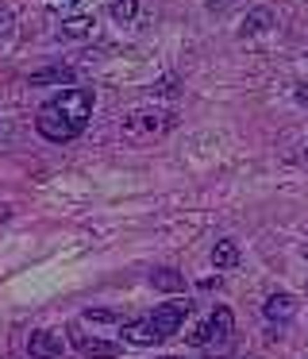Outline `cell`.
Wrapping results in <instances>:
<instances>
[{"label": "cell", "instance_id": "1", "mask_svg": "<svg viewBox=\"0 0 308 359\" xmlns=\"http://www.w3.org/2000/svg\"><path fill=\"white\" fill-rule=\"evenodd\" d=\"M169 128H174V116H169V112H131L120 124V132H123V140H131V143H150V140H158V135H166Z\"/></svg>", "mask_w": 308, "mask_h": 359}, {"label": "cell", "instance_id": "2", "mask_svg": "<svg viewBox=\"0 0 308 359\" xmlns=\"http://www.w3.org/2000/svg\"><path fill=\"white\" fill-rule=\"evenodd\" d=\"M92 104H97V101H92L89 89H62V93L50 101V109L58 112L62 120H69V124H74L77 132H81L85 120L92 116Z\"/></svg>", "mask_w": 308, "mask_h": 359}, {"label": "cell", "instance_id": "3", "mask_svg": "<svg viewBox=\"0 0 308 359\" xmlns=\"http://www.w3.org/2000/svg\"><path fill=\"white\" fill-rule=\"evenodd\" d=\"M35 128H38V135H43V140H50V143H69V140H74V135H81V132H77L74 124H69V120H62L58 112L50 109V104H46L43 112H38Z\"/></svg>", "mask_w": 308, "mask_h": 359}, {"label": "cell", "instance_id": "4", "mask_svg": "<svg viewBox=\"0 0 308 359\" xmlns=\"http://www.w3.org/2000/svg\"><path fill=\"white\" fill-rule=\"evenodd\" d=\"M189 313H192L189 302H169V305H158V309L150 313V320H154V328L162 332V340H166V336H174L177 328L185 325V317H189Z\"/></svg>", "mask_w": 308, "mask_h": 359}, {"label": "cell", "instance_id": "5", "mask_svg": "<svg viewBox=\"0 0 308 359\" xmlns=\"http://www.w3.org/2000/svg\"><path fill=\"white\" fill-rule=\"evenodd\" d=\"M62 332H50V328H38V332H31L27 340V351L31 359H58L62 355Z\"/></svg>", "mask_w": 308, "mask_h": 359}, {"label": "cell", "instance_id": "6", "mask_svg": "<svg viewBox=\"0 0 308 359\" xmlns=\"http://www.w3.org/2000/svg\"><path fill=\"white\" fill-rule=\"evenodd\" d=\"M208 328H212V336H216V348H220V351H227L231 332H235V317H231V309H227V305H216V309H212V317H208ZM208 348H212V344H208Z\"/></svg>", "mask_w": 308, "mask_h": 359}, {"label": "cell", "instance_id": "7", "mask_svg": "<svg viewBox=\"0 0 308 359\" xmlns=\"http://www.w3.org/2000/svg\"><path fill=\"white\" fill-rule=\"evenodd\" d=\"M77 351H81L85 359H115L120 355V344L112 340H100V336H77Z\"/></svg>", "mask_w": 308, "mask_h": 359}, {"label": "cell", "instance_id": "8", "mask_svg": "<svg viewBox=\"0 0 308 359\" xmlns=\"http://www.w3.org/2000/svg\"><path fill=\"white\" fill-rule=\"evenodd\" d=\"M120 332L127 336L131 344H143V348H146V344H158V340H162V332H158V328H154V320H150V317H139V320H123V328H120Z\"/></svg>", "mask_w": 308, "mask_h": 359}, {"label": "cell", "instance_id": "9", "mask_svg": "<svg viewBox=\"0 0 308 359\" xmlns=\"http://www.w3.org/2000/svg\"><path fill=\"white\" fill-rule=\"evenodd\" d=\"M77 70L74 66H43V70L31 74V86L43 89V86H74Z\"/></svg>", "mask_w": 308, "mask_h": 359}, {"label": "cell", "instance_id": "10", "mask_svg": "<svg viewBox=\"0 0 308 359\" xmlns=\"http://www.w3.org/2000/svg\"><path fill=\"white\" fill-rule=\"evenodd\" d=\"M262 313H266L270 320H289L293 313H297V297L293 294H270L266 305H262Z\"/></svg>", "mask_w": 308, "mask_h": 359}, {"label": "cell", "instance_id": "11", "mask_svg": "<svg viewBox=\"0 0 308 359\" xmlns=\"http://www.w3.org/2000/svg\"><path fill=\"white\" fill-rule=\"evenodd\" d=\"M274 27V12L270 8H251L243 16V24H239V35H262Z\"/></svg>", "mask_w": 308, "mask_h": 359}, {"label": "cell", "instance_id": "12", "mask_svg": "<svg viewBox=\"0 0 308 359\" xmlns=\"http://www.w3.org/2000/svg\"><path fill=\"white\" fill-rule=\"evenodd\" d=\"M150 282H154V290H166V294H177V290H185V278L174 271V266H162V271H154Z\"/></svg>", "mask_w": 308, "mask_h": 359}, {"label": "cell", "instance_id": "13", "mask_svg": "<svg viewBox=\"0 0 308 359\" xmlns=\"http://www.w3.org/2000/svg\"><path fill=\"white\" fill-rule=\"evenodd\" d=\"M212 263L220 266V271L235 266V263H239V243H235V240H220V243L212 248Z\"/></svg>", "mask_w": 308, "mask_h": 359}, {"label": "cell", "instance_id": "14", "mask_svg": "<svg viewBox=\"0 0 308 359\" xmlns=\"http://www.w3.org/2000/svg\"><path fill=\"white\" fill-rule=\"evenodd\" d=\"M85 35H92V16H69L62 24V39H85Z\"/></svg>", "mask_w": 308, "mask_h": 359}, {"label": "cell", "instance_id": "15", "mask_svg": "<svg viewBox=\"0 0 308 359\" xmlns=\"http://www.w3.org/2000/svg\"><path fill=\"white\" fill-rule=\"evenodd\" d=\"M135 12H139V0H115L112 4V16L120 20V24L123 20H135Z\"/></svg>", "mask_w": 308, "mask_h": 359}, {"label": "cell", "instance_id": "16", "mask_svg": "<svg viewBox=\"0 0 308 359\" xmlns=\"http://www.w3.org/2000/svg\"><path fill=\"white\" fill-rule=\"evenodd\" d=\"M154 93H158V97H177V78H174V74H169V78H162L158 86H154Z\"/></svg>", "mask_w": 308, "mask_h": 359}, {"label": "cell", "instance_id": "17", "mask_svg": "<svg viewBox=\"0 0 308 359\" xmlns=\"http://www.w3.org/2000/svg\"><path fill=\"white\" fill-rule=\"evenodd\" d=\"M8 32H12V16H8V12H0V39H4Z\"/></svg>", "mask_w": 308, "mask_h": 359}, {"label": "cell", "instance_id": "18", "mask_svg": "<svg viewBox=\"0 0 308 359\" xmlns=\"http://www.w3.org/2000/svg\"><path fill=\"white\" fill-rule=\"evenodd\" d=\"M297 97H300V104H308V81H300V86H297Z\"/></svg>", "mask_w": 308, "mask_h": 359}, {"label": "cell", "instance_id": "19", "mask_svg": "<svg viewBox=\"0 0 308 359\" xmlns=\"http://www.w3.org/2000/svg\"><path fill=\"white\" fill-rule=\"evenodd\" d=\"M8 217H12V209H8V205H0V224H4Z\"/></svg>", "mask_w": 308, "mask_h": 359}, {"label": "cell", "instance_id": "20", "mask_svg": "<svg viewBox=\"0 0 308 359\" xmlns=\"http://www.w3.org/2000/svg\"><path fill=\"white\" fill-rule=\"evenodd\" d=\"M158 359H181V355H158Z\"/></svg>", "mask_w": 308, "mask_h": 359}, {"label": "cell", "instance_id": "21", "mask_svg": "<svg viewBox=\"0 0 308 359\" xmlns=\"http://www.w3.org/2000/svg\"><path fill=\"white\" fill-rule=\"evenodd\" d=\"M304 158H308V147H304Z\"/></svg>", "mask_w": 308, "mask_h": 359}, {"label": "cell", "instance_id": "22", "mask_svg": "<svg viewBox=\"0 0 308 359\" xmlns=\"http://www.w3.org/2000/svg\"><path fill=\"white\" fill-rule=\"evenodd\" d=\"M0 132H4V124H0Z\"/></svg>", "mask_w": 308, "mask_h": 359}]
</instances>
